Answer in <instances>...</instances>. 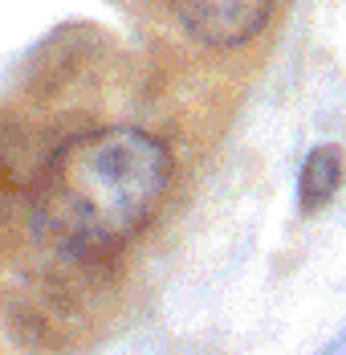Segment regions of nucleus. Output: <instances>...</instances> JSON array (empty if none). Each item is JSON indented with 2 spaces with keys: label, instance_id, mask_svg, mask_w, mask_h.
Listing matches in <instances>:
<instances>
[{
  "label": "nucleus",
  "instance_id": "1",
  "mask_svg": "<svg viewBox=\"0 0 346 355\" xmlns=\"http://www.w3.org/2000/svg\"><path fill=\"white\" fill-rule=\"evenodd\" d=\"M172 176V151L151 131L98 127L73 135L37 172L33 237L78 266L110 261L155 220Z\"/></svg>",
  "mask_w": 346,
  "mask_h": 355
},
{
  "label": "nucleus",
  "instance_id": "2",
  "mask_svg": "<svg viewBox=\"0 0 346 355\" xmlns=\"http://www.w3.org/2000/svg\"><path fill=\"white\" fill-rule=\"evenodd\" d=\"M179 29L208 49H233L261 33L277 0H167Z\"/></svg>",
  "mask_w": 346,
  "mask_h": 355
},
{
  "label": "nucleus",
  "instance_id": "3",
  "mask_svg": "<svg viewBox=\"0 0 346 355\" xmlns=\"http://www.w3.org/2000/svg\"><path fill=\"white\" fill-rule=\"evenodd\" d=\"M343 180H346V164H343L338 143L310 147L306 159H302V168H298V213H306V216L322 213L338 196Z\"/></svg>",
  "mask_w": 346,
  "mask_h": 355
}]
</instances>
